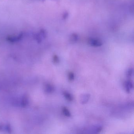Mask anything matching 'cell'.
<instances>
[{"label": "cell", "instance_id": "6da1fadb", "mask_svg": "<svg viewBox=\"0 0 134 134\" xmlns=\"http://www.w3.org/2000/svg\"><path fill=\"white\" fill-rule=\"evenodd\" d=\"M47 36V33L46 30L44 29H41L34 35V38L37 43H40L46 38Z\"/></svg>", "mask_w": 134, "mask_h": 134}, {"label": "cell", "instance_id": "7a4b0ae2", "mask_svg": "<svg viewBox=\"0 0 134 134\" xmlns=\"http://www.w3.org/2000/svg\"><path fill=\"white\" fill-rule=\"evenodd\" d=\"M24 36V34L23 32H21L18 35L15 36H10L7 37V40L8 41L12 43L18 42L21 40L23 38Z\"/></svg>", "mask_w": 134, "mask_h": 134}, {"label": "cell", "instance_id": "3957f363", "mask_svg": "<svg viewBox=\"0 0 134 134\" xmlns=\"http://www.w3.org/2000/svg\"><path fill=\"white\" fill-rule=\"evenodd\" d=\"M88 43L89 45L94 47H101L103 44L102 42L100 40L94 38L88 39Z\"/></svg>", "mask_w": 134, "mask_h": 134}, {"label": "cell", "instance_id": "277c9868", "mask_svg": "<svg viewBox=\"0 0 134 134\" xmlns=\"http://www.w3.org/2000/svg\"><path fill=\"white\" fill-rule=\"evenodd\" d=\"M124 87L125 91L127 93H130L131 91L133 88V84L132 81L130 80H127L125 82Z\"/></svg>", "mask_w": 134, "mask_h": 134}, {"label": "cell", "instance_id": "5b68a950", "mask_svg": "<svg viewBox=\"0 0 134 134\" xmlns=\"http://www.w3.org/2000/svg\"><path fill=\"white\" fill-rule=\"evenodd\" d=\"M90 98V95L88 94H82L80 98V102L82 104H85L88 102Z\"/></svg>", "mask_w": 134, "mask_h": 134}, {"label": "cell", "instance_id": "8992f818", "mask_svg": "<svg viewBox=\"0 0 134 134\" xmlns=\"http://www.w3.org/2000/svg\"><path fill=\"white\" fill-rule=\"evenodd\" d=\"M79 39V36L77 34L73 33L70 36V41L72 43H76Z\"/></svg>", "mask_w": 134, "mask_h": 134}, {"label": "cell", "instance_id": "52a82bcc", "mask_svg": "<svg viewBox=\"0 0 134 134\" xmlns=\"http://www.w3.org/2000/svg\"><path fill=\"white\" fill-rule=\"evenodd\" d=\"M63 95H64V97H65L66 99L69 102H71L72 101L73 97L69 92L66 91L64 92Z\"/></svg>", "mask_w": 134, "mask_h": 134}, {"label": "cell", "instance_id": "ba28073f", "mask_svg": "<svg viewBox=\"0 0 134 134\" xmlns=\"http://www.w3.org/2000/svg\"><path fill=\"white\" fill-rule=\"evenodd\" d=\"M62 111L63 113L66 116L68 117L71 116V114H70V112L66 107H63V108Z\"/></svg>", "mask_w": 134, "mask_h": 134}, {"label": "cell", "instance_id": "9c48e42d", "mask_svg": "<svg viewBox=\"0 0 134 134\" xmlns=\"http://www.w3.org/2000/svg\"><path fill=\"white\" fill-rule=\"evenodd\" d=\"M133 69L131 68V69H129L127 70V72H126V75L128 77H131L133 75Z\"/></svg>", "mask_w": 134, "mask_h": 134}, {"label": "cell", "instance_id": "30bf717a", "mask_svg": "<svg viewBox=\"0 0 134 134\" xmlns=\"http://www.w3.org/2000/svg\"><path fill=\"white\" fill-rule=\"evenodd\" d=\"M68 77H69V80L70 81H73L74 79V74L72 72H70L69 73Z\"/></svg>", "mask_w": 134, "mask_h": 134}, {"label": "cell", "instance_id": "8fae6325", "mask_svg": "<svg viewBox=\"0 0 134 134\" xmlns=\"http://www.w3.org/2000/svg\"><path fill=\"white\" fill-rule=\"evenodd\" d=\"M53 61L55 63H58L59 62V58L58 55H55L53 57Z\"/></svg>", "mask_w": 134, "mask_h": 134}, {"label": "cell", "instance_id": "7c38bea8", "mask_svg": "<svg viewBox=\"0 0 134 134\" xmlns=\"http://www.w3.org/2000/svg\"><path fill=\"white\" fill-rule=\"evenodd\" d=\"M68 15H69V14H68V12H65L63 15V19H66L68 18Z\"/></svg>", "mask_w": 134, "mask_h": 134}]
</instances>
